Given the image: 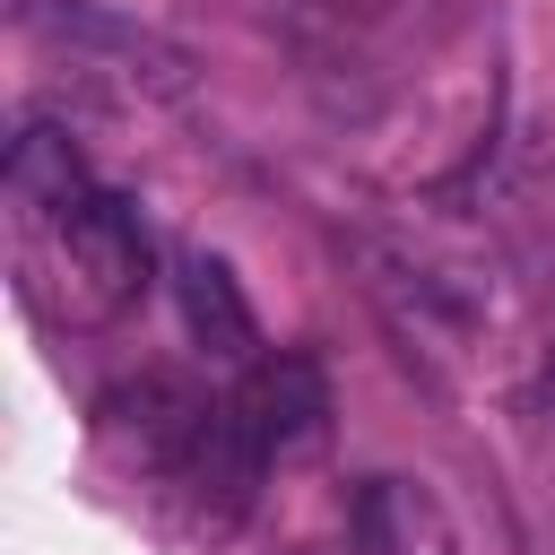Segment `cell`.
<instances>
[{"label":"cell","instance_id":"cell-1","mask_svg":"<svg viewBox=\"0 0 555 555\" xmlns=\"http://www.w3.org/2000/svg\"><path fill=\"white\" fill-rule=\"evenodd\" d=\"M234 408H243V425L260 434V451H269V460H295V451H312V442L330 434V382H321V364H312L304 347L251 356V373H243Z\"/></svg>","mask_w":555,"mask_h":555},{"label":"cell","instance_id":"cell-2","mask_svg":"<svg viewBox=\"0 0 555 555\" xmlns=\"http://www.w3.org/2000/svg\"><path fill=\"white\" fill-rule=\"evenodd\" d=\"M17 17L43 26V35H61V43H78V52H95V61H121V78H147L156 95H182L191 87V61L165 35L113 17V9H87V0H17Z\"/></svg>","mask_w":555,"mask_h":555},{"label":"cell","instance_id":"cell-3","mask_svg":"<svg viewBox=\"0 0 555 555\" xmlns=\"http://www.w3.org/2000/svg\"><path fill=\"white\" fill-rule=\"evenodd\" d=\"M61 243H69L78 278H87L104 304H130V295L147 286V269H156L147 225H139V208H130L121 191H87L78 208H61Z\"/></svg>","mask_w":555,"mask_h":555},{"label":"cell","instance_id":"cell-4","mask_svg":"<svg viewBox=\"0 0 555 555\" xmlns=\"http://www.w3.org/2000/svg\"><path fill=\"white\" fill-rule=\"evenodd\" d=\"M208 408H217V399H199V390H182V382L147 373V382H130V390H113V399H104V434H113L121 451H139V468L182 477V460H191V451H199V434H208Z\"/></svg>","mask_w":555,"mask_h":555},{"label":"cell","instance_id":"cell-5","mask_svg":"<svg viewBox=\"0 0 555 555\" xmlns=\"http://www.w3.org/2000/svg\"><path fill=\"white\" fill-rule=\"evenodd\" d=\"M356 546L364 555H451V512L416 477H364L356 486Z\"/></svg>","mask_w":555,"mask_h":555},{"label":"cell","instance_id":"cell-6","mask_svg":"<svg viewBox=\"0 0 555 555\" xmlns=\"http://www.w3.org/2000/svg\"><path fill=\"white\" fill-rule=\"evenodd\" d=\"M173 304H182V330H191L217 364H251L260 330H251V304H243V286H234V269H225L217 251H182V260H173Z\"/></svg>","mask_w":555,"mask_h":555},{"label":"cell","instance_id":"cell-7","mask_svg":"<svg viewBox=\"0 0 555 555\" xmlns=\"http://www.w3.org/2000/svg\"><path fill=\"white\" fill-rule=\"evenodd\" d=\"M9 191H17L26 208L61 217V208H78L95 182H87V156L69 147V130H52V121H26V130L9 139Z\"/></svg>","mask_w":555,"mask_h":555},{"label":"cell","instance_id":"cell-8","mask_svg":"<svg viewBox=\"0 0 555 555\" xmlns=\"http://www.w3.org/2000/svg\"><path fill=\"white\" fill-rule=\"evenodd\" d=\"M295 9H312V17H338V26H373V17H390L399 0H295Z\"/></svg>","mask_w":555,"mask_h":555}]
</instances>
